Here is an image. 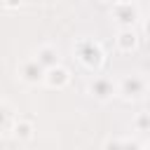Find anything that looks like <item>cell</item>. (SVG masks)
I'll list each match as a JSON object with an SVG mask.
<instances>
[{"instance_id": "obj_16", "label": "cell", "mask_w": 150, "mask_h": 150, "mask_svg": "<svg viewBox=\"0 0 150 150\" xmlns=\"http://www.w3.org/2000/svg\"><path fill=\"white\" fill-rule=\"evenodd\" d=\"M96 2H112V0H96Z\"/></svg>"}, {"instance_id": "obj_8", "label": "cell", "mask_w": 150, "mask_h": 150, "mask_svg": "<svg viewBox=\"0 0 150 150\" xmlns=\"http://www.w3.org/2000/svg\"><path fill=\"white\" fill-rule=\"evenodd\" d=\"M115 45H117L120 52L129 54V52H134V49L138 47V33H136L134 28H122V30L117 33V38H115Z\"/></svg>"}, {"instance_id": "obj_11", "label": "cell", "mask_w": 150, "mask_h": 150, "mask_svg": "<svg viewBox=\"0 0 150 150\" xmlns=\"http://www.w3.org/2000/svg\"><path fill=\"white\" fill-rule=\"evenodd\" d=\"M103 150H124V141H120V138H108V141L103 143Z\"/></svg>"}, {"instance_id": "obj_1", "label": "cell", "mask_w": 150, "mask_h": 150, "mask_svg": "<svg viewBox=\"0 0 150 150\" xmlns=\"http://www.w3.org/2000/svg\"><path fill=\"white\" fill-rule=\"evenodd\" d=\"M75 56L80 59V63L89 70H101V66L105 63V52L96 40L82 38L75 42Z\"/></svg>"}, {"instance_id": "obj_15", "label": "cell", "mask_w": 150, "mask_h": 150, "mask_svg": "<svg viewBox=\"0 0 150 150\" xmlns=\"http://www.w3.org/2000/svg\"><path fill=\"white\" fill-rule=\"evenodd\" d=\"M127 2H134V0H115V5H127Z\"/></svg>"}, {"instance_id": "obj_7", "label": "cell", "mask_w": 150, "mask_h": 150, "mask_svg": "<svg viewBox=\"0 0 150 150\" xmlns=\"http://www.w3.org/2000/svg\"><path fill=\"white\" fill-rule=\"evenodd\" d=\"M33 59H35L45 70H47V68H54V66H59V49H56L54 45H40Z\"/></svg>"}, {"instance_id": "obj_9", "label": "cell", "mask_w": 150, "mask_h": 150, "mask_svg": "<svg viewBox=\"0 0 150 150\" xmlns=\"http://www.w3.org/2000/svg\"><path fill=\"white\" fill-rule=\"evenodd\" d=\"M12 131H14V138H19V141H30L35 136V127L30 120H16Z\"/></svg>"}, {"instance_id": "obj_10", "label": "cell", "mask_w": 150, "mask_h": 150, "mask_svg": "<svg viewBox=\"0 0 150 150\" xmlns=\"http://www.w3.org/2000/svg\"><path fill=\"white\" fill-rule=\"evenodd\" d=\"M134 127H136V131H148L150 129V115L148 112H138V117L134 120Z\"/></svg>"}, {"instance_id": "obj_13", "label": "cell", "mask_w": 150, "mask_h": 150, "mask_svg": "<svg viewBox=\"0 0 150 150\" xmlns=\"http://www.w3.org/2000/svg\"><path fill=\"white\" fill-rule=\"evenodd\" d=\"M7 117H9V108L5 103H0V129L7 124Z\"/></svg>"}, {"instance_id": "obj_3", "label": "cell", "mask_w": 150, "mask_h": 150, "mask_svg": "<svg viewBox=\"0 0 150 150\" xmlns=\"http://www.w3.org/2000/svg\"><path fill=\"white\" fill-rule=\"evenodd\" d=\"M89 94H91L96 101L105 103V101H110V98L117 94V87H115V82H112L110 77L98 75V77H94V80L89 82Z\"/></svg>"}, {"instance_id": "obj_4", "label": "cell", "mask_w": 150, "mask_h": 150, "mask_svg": "<svg viewBox=\"0 0 150 150\" xmlns=\"http://www.w3.org/2000/svg\"><path fill=\"white\" fill-rule=\"evenodd\" d=\"M42 82L49 87V89H63V87H68V82H70V73H68V68L66 66H54V68H47L45 70V75H42Z\"/></svg>"}, {"instance_id": "obj_12", "label": "cell", "mask_w": 150, "mask_h": 150, "mask_svg": "<svg viewBox=\"0 0 150 150\" xmlns=\"http://www.w3.org/2000/svg\"><path fill=\"white\" fill-rule=\"evenodd\" d=\"M2 2V7H7V9H19L26 0H0Z\"/></svg>"}, {"instance_id": "obj_2", "label": "cell", "mask_w": 150, "mask_h": 150, "mask_svg": "<svg viewBox=\"0 0 150 150\" xmlns=\"http://www.w3.org/2000/svg\"><path fill=\"white\" fill-rule=\"evenodd\" d=\"M115 87H117V94H120L122 98L136 101V98H141V96L145 94L148 82H145L143 75H124V77L120 80V84H115Z\"/></svg>"}, {"instance_id": "obj_6", "label": "cell", "mask_w": 150, "mask_h": 150, "mask_svg": "<svg viewBox=\"0 0 150 150\" xmlns=\"http://www.w3.org/2000/svg\"><path fill=\"white\" fill-rule=\"evenodd\" d=\"M42 75H45V68H42L35 59H26V61L19 66V77H21L26 84H38V82H42Z\"/></svg>"}, {"instance_id": "obj_14", "label": "cell", "mask_w": 150, "mask_h": 150, "mask_svg": "<svg viewBox=\"0 0 150 150\" xmlns=\"http://www.w3.org/2000/svg\"><path fill=\"white\" fill-rule=\"evenodd\" d=\"M124 150H141V145H129V143H124Z\"/></svg>"}, {"instance_id": "obj_5", "label": "cell", "mask_w": 150, "mask_h": 150, "mask_svg": "<svg viewBox=\"0 0 150 150\" xmlns=\"http://www.w3.org/2000/svg\"><path fill=\"white\" fill-rule=\"evenodd\" d=\"M112 19H115L122 28H134V23L138 21V7H136L134 2L115 5V7H112Z\"/></svg>"}]
</instances>
